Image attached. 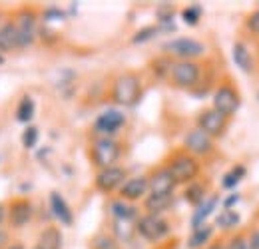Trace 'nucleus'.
I'll list each match as a JSON object with an SVG mask.
<instances>
[{"mask_svg": "<svg viewBox=\"0 0 259 249\" xmlns=\"http://www.w3.org/2000/svg\"><path fill=\"white\" fill-rule=\"evenodd\" d=\"M142 98V80L136 72H124L120 74L112 84V100L118 106L132 108Z\"/></svg>", "mask_w": 259, "mask_h": 249, "instance_id": "nucleus-1", "label": "nucleus"}, {"mask_svg": "<svg viewBox=\"0 0 259 249\" xmlns=\"http://www.w3.org/2000/svg\"><path fill=\"white\" fill-rule=\"evenodd\" d=\"M167 170L171 172V176H174V180H176V184L180 186V184H192L195 182V178L199 176V170H201V165H199V161H197V157L190 156L188 152H176L174 156L167 159Z\"/></svg>", "mask_w": 259, "mask_h": 249, "instance_id": "nucleus-2", "label": "nucleus"}, {"mask_svg": "<svg viewBox=\"0 0 259 249\" xmlns=\"http://www.w3.org/2000/svg\"><path fill=\"white\" fill-rule=\"evenodd\" d=\"M120 156H122V148L114 138H98L90 150L92 163L98 168V172L116 165Z\"/></svg>", "mask_w": 259, "mask_h": 249, "instance_id": "nucleus-3", "label": "nucleus"}, {"mask_svg": "<svg viewBox=\"0 0 259 249\" xmlns=\"http://www.w3.org/2000/svg\"><path fill=\"white\" fill-rule=\"evenodd\" d=\"M136 233L140 237H144L146 241L158 243L163 237H167L169 233V223L162 216H154V214H146L136 221Z\"/></svg>", "mask_w": 259, "mask_h": 249, "instance_id": "nucleus-4", "label": "nucleus"}, {"mask_svg": "<svg viewBox=\"0 0 259 249\" xmlns=\"http://www.w3.org/2000/svg\"><path fill=\"white\" fill-rule=\"evenodd\" d=\"M16 32H18V48H28L32 46L38 34V14L34 12L32 8H20L16 18Z\"/></svg>", "mask_w": 259, "mask_h": 249, "instance_id": "nucleus-5", "label": "nucleus"}, {"mask_svg": "<svg viewBox=\"0 0 259 249\" xmlns=\"http://www.w3.org/2000/svg\"><path fill=\"white\" fill-rule=\"evenodd\" d=\"M163 50L169 56L178 58V62H182V60H194L195 62V58L203 56L205 46L194 38H174L163 44Z\"/></svg>", "mask_w": 259, "mask_h": 249, "instance_id": "nucleus-6", "label": "nucleus"}, {"mask_svg": "<svg viewBox=\"0 0 259 249\" xmlns=\"http://www.w3.org/2000/svg\"><path fill=\"white\" fill-rule=\"evenodd\" d=\"M239 104H241V96L231 84H222L213 92V106L211 108L215 112H220L222 116H226L227 120L231 116H235V112L239 110Z\"/></svg>", "mask_w": 259, "mask_h": 249, "instance_id": "nucleus-7", "label": "nucleus"}, {"mask_svg": "<svg viewBox=\"0 0 259 249\" xmlns=\"http://www.w3.org/2000/svg\"><path fill=\"white\" fill-rule=\"evenodd\" d=\"M169 76H171L174 86H178V88H194L195 84L199 82L201 66L194 62V60H182V62L171 64Z\"/></svg>", "mask_w": 259, "mask_h": 249, "instance_id": "nucleus-8", "label": "nucleus"}, {"mask_svg": "<svg viewBox=\"0 0 259 249\" xmlns=\"http://www.w3.org/2000/svg\"><path fill=\"white\" fill-rule=\"evenodd\" d=\"M184 152L194 157H205L213 152V138H209L199 128H194L184 138Z\"/></svg>", "mask_w": 259, "mask_h": 249, "instance_id": "nucleus-9", "label": "nucleus"}, {"mask_svg": "<svg viewBox=\"0 0 259 249\" xmlns=\"http://www.w3.org/2000/svg\"><path fill=\"white\" fill-rule=\"evenodd\" d=\"M128 180L126 176V170L120 168V165H112V168H106V170H100L94 178V186L98 191L102 193H112V191H120V187L124 186V182Z\"/></svg>", "mask_w": 259, "mask_h": 249, "instance_id": "nucleus-10", "label": "nucleus"}, {"mask_svg": "<svg viewBox=\"0 0 259 249\" xmlns=\"http://www.w3.org/2000/svg\"><path fill=\"white\" fill-rule=\"evenodd\" d=\"M197 128L201 132H205L209 138H222L227 130V118L222 116L220 112H215L213 108H207L203 112H199L197 116Z\"/></svg>", "mask_w": 259, "mask_h": 249, "instance_id": "nucleus-11", "label": "nucleus"}, {"mask_svg": "<svg viewBox=\"0 0 259 249\" xmlns=\"http://www.w3.org/2000/svg\"><path fill=\"white\" fill-rule=\"evenodd\" d=\"M126 124V116L120 110H106L102 112L94 122V130L100 134V138H112L116 132H120Z\"/></svg>", "mask_w": 259, "mask_h": 249, "instance_id": "nucleus-12", "label": "nucleus"}, {"mask_svg": "<svg viewBox=\"0 0 259 249\" xmlns=\"http://www.w3.org/2000/svg\"><path fill=\"white\" fill-rule=\"evenodd\" d=\"M176 186L178 184H176L171 172L167 170V165H160V168L152 170L150 176H148V189H150V193H174Z\"/></svg>", "mask_w": 259, "mask_h": 249, "instance_id": "nucleus-13", "label": "nucleus"}, {"mask_svg": "<svg viewBox=\"0 0 259 249\" xmlns=\"http://www.w3.org/2000/svg\"><path fill=\"white\" fill-rule=\"evenodd\" d=\"M150 193L148 189V176H136V178H128L124 182V186L120 187V199L124 201H140Z\"/></svg>", "mask_w": 259, "mask_h": 249, "instance_id": "nucleus-14", "label": "nucleus"}, {"mask_svg": "<svg viewBox=\"0 0 259 249\" xmlns=\"http://www.w3.org/2000/svg\"><path fill=\"white\" fill-rule=\"evenodd\" d=\"M6 216H8V221L14 229H20L32 218V203L28 199H22V197L14 199V201H10V205L6 210Z\"/></svg>", "mask_w": 259, "mask_h": 249, "instance_id": "nucleus-15", "label": "nucleus"}, {"mask_svg": "<svg viewBox=\"0 0 259 249\" xmlns=\"http://www.w3.org/2000/svg\"><path fill=\"white\" fill-rule=\"evenodd\" d=\"M174 203V193H148L144 197V208L148 214L162 216L165 210H169Z\"/></svg>", "mask_w": 259, "mask_h": 249, "instance_id": "nucleus-16", "label": "nucleus"}, {"mask_svg": "<svg viewBox=\"0 0 259 249\" xmlns=\"http://www.w3.org/2000/svg\"><path fill=\"white\" fill-rule=\"evenodd\" d=\"M50 210H52V216L58 219L62 225H72L74 223L72 210H70V205L66 203V199L58 191H52L50 193Z\"/></svg>", "mask_w": 259, "mask_h": 249, "instance_id": "nucleus-17", "label": "nucleus"}, {"mask_svg": "<svg viewBox=\"0 0 259 249\" xmlns=\"http://www.w3.org/2000/svg\"><path fill=\"white\" fill-rule=\"evenodd\" d=\"M18 50V32L14 20H6L0 24V52Z\"/></svg>", "mask_w": 259, "mask_h": 249, "instance_id": "nucleus-18", "label": "nucleus"}, {"mask_svg": "<svg viewBox=\"0 0 259 249\" xmlns=\"http://www.w3.org/2000/svg\"><path fill=\"white\" fill-rule=\"evenodd\" d=\"M218 203H220V195H209V197H205V201L195 208L194 218H192V229H197V227L205 225V219L213 214V210H215Z\"/></svg>", "mask_w": 259, "mask_h": 249, "instance_id": "nucleus-19", "label": "nucleus"}, {"mask_svg": "<svg viewBox=\"0 0 259 249\" xmlns=\"http://www.w3.org/2000/svg\"><path fill=\"white\" fill-rule=\"evenodd\" d=\"M62 243H64L62 231L54 225L42 229L40 235H38V247L42 249H62Z\"/></svg>", "mask_w": 259, "mask_h": 249, "instance_id": "nucleus-20", "label": "nucleus"}, {"mask_svg": "<svg viewBox=\"0 0 259 249\" xmlns=\"http://www.w3.org/2000/svg\"><path fill=\"white\" fill-rule=\"evenodd\" d=\"M231 56H233V62L237 64V68H239L241 72L249 74V72L253 70L251 54H249V50H247V46H245L243 42H235V44H233V52H231Z\"/></svg>", "mask_w": 259, "mask_h": 249, "instance_id": "nucleus-21", "label": "nucleus"}, {"mask_svg": "<svg viewBox=\"0 0 259 249\" xmlns=\"http://www.w3.org/2000/svg\"><path fill=\"white\" fill-rule=\"evenodd\" d=\"M112 216L114 219H124V221H138V210L130 203V201H124V199H114L112 205Z\"/></svg>", "mask_w": 259, "mask_h": 249, "instance_id": "nucleus-22", "label": "nucleus"}, {"mask_svg": "<svg viewBox=\"0 0 259 249\" xmlns=\"http://www.w3.org/2000/svg\"><path fill=\"white\" fill-rule=\"evenodd\" d=\"M211 235H213V227H211L209 223H205V225L197 227V229H194V231H192V237L188 239V247H190V249L203 247L205 243H209Z\"/></svg>", "mask_w": 259, "mask_h": 249, "instance_id": "nucleus-23", "label": "nucleus"}, {"mask_svg": "<svg viewBox=\"0 0 259 249\" xmlns=\"http://www.w3.org/2000/svg\"><path fill=\"white\" fill-rule=\"evenodd\" d=\"M184 199L190 203V205H201L203 201H205V186L203 184H197V182H192V184H188L186 187V191H184Z\"/></svg>", "mask_w": 259, "mask_h": 249, "instance_id": "nucleus-24", "label": "nucleus"}, {"mask_svg": "<svg viewBox=\"0 0 259 249\" xmlns=\"http://www.w3.org/2000/svg\"><path fill=\"white\" fill-rule=\"evenodd\" d=\"M114 233H116V241H124L128 243L136 233V221H124V219H114Z\"/></svg>", "mask_w": 259, "mask_h": 249, "instance_id": "nucleus-25", "label": "nucleus"}, {"mask_svg": "<svg viewBox=\"0 0 259 249\" xmlns=\"http://www.w3.org/2000/svg\"><path fill=\"white\" fill-rule=\"evenodd\" d=\"M34 100L30 96H22V100L18 102V108H16V120L22 122V124H28L34 118Z\"/></svg>", "mask_w": 259, "mask_h": 249, "instance_id": "nucleus-26", "label": "nucleus"}, {"mask_svg": "<svg viewBox=\"0 0 259 249\" xmlns=\"http://www.w3.org/2000/svg\"><path fill=\"white\" fill-rule=\"evenodd\" d=\"M243 176H245V168L243 165H235V168H231L226 176H224L222 186L226 187V189H233V187L243 180Z\"/></svg>", "mask_w": 259, "mask_h": 249, "instance_id": "nucleus-27", "label": "nucleus"}, {"mask_svg": "<svg viewBox=\"0 0 259 249\" xmlns=\"http://www.w3.org/2000/svg\"><path fill=\"white\" fill-rule=\"evenodd\" d=\"M239 214L237 212H233V210H224L218 219H215V223L220 225V227H224V229H231V227H235L237 223H239Z\"/></svg>", "mask_w": 259, "mask_h": 249, "instance_id": "nucleus-28", "label": "nucleus"}, {"mask_svg": "<svg viewBox=\"0 0 259 249\" xmlns=\"http://www.w3.org/2000/svg\"><path fill=\"white\" fill-rule=\"evenodd\" d=\"M182 18H184V22H186L188 26H197V22H199V18H201V6L192 4V6L184 8V10H182Z\"/></svg>", "mask_w": 259, "mask_h": 249, "instance_id": "nucleus-29", "label": "nucleus"}, {"mask_svg": "<svg viewBox=\"0 0 259 249\" xmlns=\"http://www.w3.org/2000/svg\"><path fill=\"white\" fill-rule=\"evenodd\" d=\"M36 144H38V128L28 126V128L22 132V146H24L26 150H32Z\"/></svg>", "mask_w": 259, "mask_h": 249, "instance_id": "nucleus-30", "label": "nucleus"}, {"mask_svg": "<svg viewBox=\"0 0 259 249\" xmlns=\"http://www.w3.org/2000/svg\"><path fill=\"white\" fill-rule=\"evenodd\" d=\"M156 34H158V26H146V28H142V30H138L134 34L132 42H134V44H142V42L152 40Z\"/></svg>", "mask_w": 259, "mask_h": 249, "instance_id": "nucleus-31", "label": "nucleus"}, {"mask_svg": "<svg viewBox=\"0 0 259 249\" xmlns=\"http://www.w3.org/2000/svg\"><path fill=\"white\" fill-rule=\"evenodd\" d=\"M227 249H255L251 243H249V239L245 237V235H235V237H231L229 239V243H227Z\"/></svg>", "mask_w": 259, "mask_h": 249, "instance_id": "nucleus-32", "label": "nucleus"}, {"mask_svg": "<svg viewBox=\"0 0 259 249\" xmlns=\"http://www.w3.org/2000/svg\"><path fill=\"white\" fill-rule=\"evenodd\" d=\"M94 249H118V241L108 235H100L94 241Z\"/></svg>", "mask_w": 259, "mask_h": 249, "instance_id": "nucleus-33", "label": "nucleus"}, {"mask_svg": "<svg viewBox=\"0 0 259 249\" xmlns=\"http://www.w3.org/2000/svg\"><path fill=\"white\" fill-rule=\"evenodd\" d=\"M245 26H247V30L251 32V34L259 36V8H257V10H253V12L247 16Z\"/></svg>", "mask_w": 259, "mask_h": 249, "instance_id": "nucleus-34", "label": "nucleus"}, {"mask_svg": "<svg viewBox=\"0 0 259 249\" xmlns=\"http://www.w3.org/2000/svg\"><path fill=\"white\" fill-rule=\"evenodd\" d=\"M237 201H239V193H231L226 201H224V205H226V210H231V205H235Z\"/></svg>", "mask_w": 259, "mask_h": 249, "instance_id": "nucleus-35", "label": "nucleus"}, {"mask_svg": "<svg viewBox=\"0 0 259 249\" xmlns=\"http://www.w3.org/2000/svg\"><path fill=\"white\" fill-rule=\"evenodd\" d=\"M6 241H8V235L4 231H0V249H6Z\"/></svg>", "mask_w": 259, "mask_h": 249, "instance_id": "nucleus-36", "label": "nucleus"}, {"mask_svg": "<svg viewBox=\"0 0 259 249\" xmlns=\"http://www.w3.org/2000/svg\"><path fill=\"white\" fill-rule=\"evenodd\" d=\"M207 249H227V243H224V241H215V243H211Z\"/></svg>", "mask_w": 259, "mask_h": 249, "instance_id": "nucleus-37", "label": "nucleus"}, {"mask_svg": "<svg viewBox=\"0 0 259 249\" xmlns=\"http://www.w3.org/2000/svg\"><path fill=\"white\" fill-rule=\"evenodd\" d=\"M4 219H6V208L0 203V225L4 223Z\"/></svg>", "mask_w": 259, "mask_h": 249, "instance_id": "nucleus-38", "label": "nucleus"}, {"mask_svg": "<svg viewBox=\"0 0 259 249\" xmlns=\"http://www.w3.org/2000/svg\"><path fill=\"white\" fill-rule=\"evenodd\" d=\"M6 249H26V247H24L22 243H12V245H8Z\"/></svg>", "mask_w": 259, "mask_h": 249, "instance_id": "nucleus-39", "label": "nucleus"}, {"mask_svg": "<svg viewBox=\"0 0 259 249\" xmlns=\"http://www.w3.org/2000/svg\"><path fill=\"white\" fill-rule=\"evenodd\" d=\"M0 24H2V12H0Z\"/></svg>", "mask_w": 259, "mask_h": 249, "instance_id": "nucleus-40", "label": "nucleus"}, {"mask_svg": "<svg viewBox=\"0 0 259 249\" xmlns=\"http://www.w3.org/2000/svg\"><path fill=\"white\" fill-rule=\"evenodd\" d=\"M2 62H4V58H2V56H0V64H2Z\"/></svg>", "mask_w": 259, "mask_h": 249, "instance_id": "nucleus-41", "label": "nucleus"}, {"mask_svg": "<svg viewBox=\"0 0 259 249\" xmlns=\"http://www.w3.org/2000/svg\"><path fill=\"white\" fill-rule=\"evenodd\" d=\"M32 249H42V247H38V245H36V247H32Z\"/></svg>", "mask_w": 259, "mask_h": 249, "instance_id": "nucleus-42", "label": "nucleus"}]
</instances>
